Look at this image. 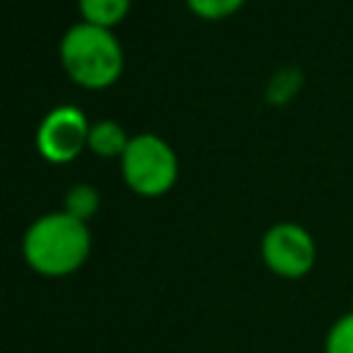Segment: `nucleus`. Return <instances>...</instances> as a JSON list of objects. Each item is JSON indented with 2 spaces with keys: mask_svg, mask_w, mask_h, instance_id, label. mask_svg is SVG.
<instances>
[{
  "mask_svg": "<svg viewBox=\"0 0 353 353\" xmlns=\"http://www.w3.org/2000/svg\"><path fill=\"white\" fill-rule=\"evenodd\" d=\"M91 254L88 226L69 212H47L36 218L22 237L25 262L50 279H61L83 268Z\"/></svg>",
  "mask_w": 353,
  "mask_h": 353,
  "instance_id": "f257e3e1",
  "label": "nucleus"
},
{
  "mask_svg": "<svg viewBox=\"0 0 353 353\" xmlns=\"http://www.w3.org/2000/svg\"><path fill=\"white\" fill-rule=\"evenodd\" d=\"M61 63L66 74L83 88H108L119 80L124 55L108 28L80 22L61 39Z\"/></svg>",
  "mask_w": 353,
  "mask_h": 353,
  "instance_id": "f03ea898",
  "label": "nucleus"
},
{
  "mask_svg": "<svg viewBox=\"0 0 353 353\" xmlns=\"http://www.w3.org/2000/svg\"><path fill=\"white\" fill-rule=\"evenodd\" d=\"M176 154L154 132H141L130 138L127 152L121 154V176L127 188L138 196H163L176 182Z\"/></svg>",
  "mask_w": 353,
  "mask_h": 353,
  "instance_id": "7ed1b4c3",
  "label": "nucleus"
},
{
  "mask_svg": "<svg viewBox=\"0 0 353 353\" xmlns=\"http://www.w3.org/2000/svg\"><path fill=\"white\" fill-rule=\"evenodd\" d=\"M262 259L270 273L281 279H301L314 268L317 245L314 237L298 223H276L262 237Z\"/></svg>",
  "mask_w": 353,
  "mask_h": 353,
  "instance_id": "20e7f679",
  "label": "nucleus"
},
{
  "mask_svg": "<svg viewBox=\"0 0 353 353\" xmlns=\"http://www.w3.org/2000/svg\"><path fill=\"white\" fill-rule=\"evenodd\" d=\"M88 119L74 105L52 108L39 130H36V149L50 163H72L88 146Z\"/></svg>",
  "mask_w": 353,
  "mask_h": 353,
  "instance_id": "39448f33",
  "label": "nucleus"
},
{
  "mask_svg": "<svg viewBox=\"0 0 353 353\" xmlns=\"http://www.w3.org/2000/svg\"><path fill=\"white\" fill-rule=\"evenodd\" d=\"M130 146L127 132L116 121H97L88 130V149L97 157H121Z\"/></svg>",
  "mask_w": 353,
  "mask_h": 353,
  "instance_id": "423d86ee",
  "label": "nucleus"
},
{
  "mask_svg": "<svg viewBox=\"0 0 353 353\" xmlns=\"http://www.w3.org/2000/svg\"><path fill=\"white\" fill-rule=\"evenodd\" d=\"M83 22L97 25V28H113L119 25L127 11H130V0H77Z\"/></svg>",
  "mask_w": 353,
  "mask_h": 353,
  "instance_id": "0eeeda50",
  "label": "nucleus"
},
{
  "mask_svg": "<svg viewBox=\"0 0 353 353\" xmlns=\"http://www.w3.org/2000/svg\"><path fill=\"white\" fill-rule=\"evenodd\" d=\"M97 207H99V193L91 185H74L63 196V212H69L83 223L97 212Z\"/></svg>",
  "mask_w": 353,
  "mask_h": 353,
  "instance_id": "6e6552de",
  "label": "nucleus"
},
{
  "mask_svg": "<svg viewBox=\"0 0 353 353\" xmlns=\"http://www.w3.org/2000/svg\"><path fill=\"white\" fill-rule=\"evenodd\" d=\"M325 353H353V312L336 317L325 334Z\"/></svg>",
  "mask_w": 353,
  "mask_h": 353,
  "instance_id": "1a4fd4ad",
  "label": "nucleus"
},
{
  "mask_svg": "<svg viewBox=\"0 0 353 353\" xmlns=\"http://www.w3.org/2000/svg\"><path fill=\"white\" fill-rule=\"evenodd\" d=\"M188 8L201 19H223L234 14L245 0H185Z\"/></svg>",
  "mask_w": 353,
  "mask_h": 353,
  "instance_id": "9d476101",
  "label": "nucleus"
},
{
  "mask_svg": "<svg viewBox=\"0 0 353 353\" xmlns=\"http://www.w3.org/2000/svg\"><path fill=\"white\" fill-rule=\"evenodd\" d=\"M298 85H301V74H298L295 69H284V72H279V74L270 80V85H268V99L276 102V105H281V102H287V99L298 91Z\"/></svg>",
  "mask_w": 353,
  "mask_h": 353,
  "instance_id": "9b49d317",
  "label": "nucleus"
}]
</instances>
